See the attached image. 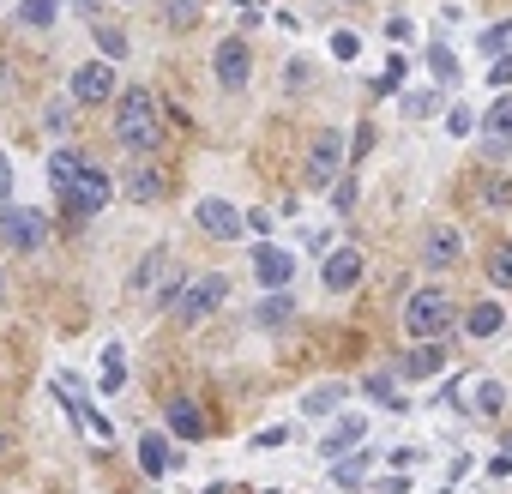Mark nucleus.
Masks as SVG:
<instances>
[{"instance_id": "obj_15", "label": "nucleus", "mask_w": 512, "mask_h": 494, "mask_svg": "<svg viewBox=\"0 0 512 494\" xmlns=\"http://www.w3.org/2000/svg\"><path fill=\"white\" fill-rule=\"evenodd\" d=\"M253 272H260V284H266V290H290V278H296V260L284 254V247L260 241V247H253Z\"/></svg>"}, {"instance_id": "obj_27", "label": "nucleus", "mask_w": 512, "mask_h": 494, "mask_svg": "<svg viewBox=\"0 0 512 494\" xmlns=\"http://www.w3.org/2000/svg\"><path fill=\"white\" fill-rule=\"evenodd\" d=\"M121 380H127V362H121V344H109L103 350V392H121Z\"/></svg>"}, {"instance_id": "obj_17", "label": "nucleus", "mask_w": 512, "mask_h": 494, "mask_svg": "<svg viewBox=\"0 0 512 494\" xmlns=\"http://www.w3.org/2000/svg\"><path fill=\"white\" fill-rule=\"evenodd\" d=\"M458 326H464V338H476V344H482V338H494V332L506 326V308H500V302H476Z\"/></svg>"}, {"instance_id": "obj_12", "label": "nucleus", "mask_w": 512, "mask_h": 494, "mask_svg": "<svg viewBox=\"0 0 512 494\" xmlns=\"http://www.w3.org/2000/svg\"><path fill=\"white\" fill-rule=\"evenodd\" d=\"M193 217H199V229H205L211 241H235V235L247 229V223H241V205H235V199H217V193H211V199H199V205H193Z\"/></svg>"}, {"instance_id": "obj_28", "label": "nucleus", "mask_w": 512, "mask_h": 494, "mask_svg": "<svg viewBox=\"0 0 512 494\" xmlns=\"http://www.w3.org/2000/svg\"><path fill=\"white\" fill-rule=\"evenodd\" d=\"M362 392H368V398H380L386 410H404V398L392 392V374H368V380H362Z\"/></svg>"}, {"instance_id": "obj_36", "label": "nucleus", "mask_w": 512, "mask_h": 494, "mask_svg": "<svg viewBox=\"0 0 512 494\" xmlns=\"http://www.w3.org/2000/svg\"><path fill=\"white\" fill-rule=\"evenodd\" d=\"M470 127H476V115H470V109H464V103H458V109H452V115H446V133H458V139H464V133H470Z\"/></svg>"}, {"instance_id": "obj_3", "label": "nucleus", "mask_w": 512, "mask_h": 494, "mask_svg": "<svg viewBox=\"0 0 512 494\" xmlns=\"http://www.w3.org/2000/svg\"><path fill=\"white\" fill-rule=\"evenodd\" d=\"M229 278L223 272H205V278H181V290H175V302H169V314L181 320V326H199V320H211L223 302H229Z\"/></svg>"}, {"instance_id": "obj_25", "label": "nucleus", "mask_w": 512, "mask_h": 494, "mask_svg": "<svg viewBox=\"0 0 512 494\" xmlns=\"http://www.w3.org/2000/svg\"><path fill=\"white\" fill-rule=\"evenodd\" d=\"M296 314V302H290V290H266V302H260V326H284Z\"/></svg>"}, {"instance_id": "obj_40", "label": "nucleus", "mask_w": 512, "mask_h": 494, "mask_svg": "<svg viewBox=\"0 0 512 494\" xmlns=\"http://www.w3.org/2000/svg\"><path fill=\"white\" fill-rule=\"evenodd\" d=\"M380 494H410V482H404V476H386V482H380Z\"/></svg>"}, {"instance_id": "obj_41", "label": "nucleus", "mask_w": 512, "mask_h": 494, "mask_svg": "<svg viewBox=\"0 0 512 494\" xmlns=\"http://www.w3.org/2000/svg\"><path fill=\"white\" fill-rule=\"evenodd\" d=\"M205 494H229V482H211V488H205Z\"/></svg>"}, {"instance_id": "obj_9", "label": "nucleus", "mask_w": 512, "mask_h": 494, "mask_svg": "<svg viewBox=\"0 0 512 494\" xmlns=\"http://www.w3.org/2000/svg\"><path fill=\"white\" fill-rule=\"evenodd\" d=\"M362 272H368V260H362V247L338 241L332 254H326V266H320V284H326V296H350V290L362 284Z\"/></svg>"}, {"instance_id": "obj_39", "label": "nucleus", "mask_w": 512, "mask_h": 494, "mask_svg": "<svg viewBox=\"0 0 512 494\" xmlns=\"http://www.w3.org/2000/svg\"><path fill=\"white\" fill-rule=\"evenodd\" d=\"M13 199V163H7V151H0V205Z\"/></svg>"}, {"instance_id": "obj_42", "label": "nucleus", "mask_w": 512, "mask_h": 494, "mask_svg": "<svg viewBox=\"0 0 512 494\" xmlns=\"http://www.w3.org/2000/svg\"><path fill=\"white\" fill-rule=\"evenodd\" d=\"M91 7H97V0H79V13H85V19H91Z\"/></svg>"}, {"instance_id": "obj_32", "label": "nucleus", "mask_w": 512, "mask_h": 494, "mask_svg": "<svg viewBox=\"0 0 512 494\" xmlns=\"http://www.w3.org/2000/svg\"><path fill=\"white\" fill-rule=\"evenodd\" d=\"M356 49H362L356 31H338V37H332V61H356Z\"/></svg>"}, {"instance_id": "obj_7", "label": "nucleus", "mask_w": 512, "mask_h": 494, "mask_svg": "<svg viewBox=\"0 0 512 494\" xmlns=\"http://www.w3.org/2000/svg\"><path fill=\"white\" fill-rule=\"evenodd\" d=\"M67 205H73V217H97L109 199H115V181H109V169H97V163H85L79 175H73V187L61 193Z\"/></svg>"}, {"instance_id": "obj_14", "label": "nucleus", "mask_w": 512, "mask_h": 494, "mask_svg": "<svg viewBox=\"0 0 512 494\" xmlns=\"http://www.w3.org/2000/svg\"><path fill=\"white\" fill-rule=\"evenodd\" d=\"M163 422H169V434H175V440H187V446L211 434V422H205L199 398H169V404H163Z\"/></svg>"}, {"instance_id": "obj_45", "label": "nucleus", "mask_w": 512, "mask_h": 494, "mask_svg": "<svg viewBox=\"0 0 512 494\" xmlns=\"http://www.w3.org/2000/svg\"><path fill=\"white\" fill-rule=\"evenodd\" d=\"M0 296H7V278H0Z\"/></svg>"}, {"instance_id": "obj_5", "label": "nucleus", "mask_w": 512, "mask_h": 494, "mask_svg": "<svg viewBox=\"0 0 512 494\" xmlns=\"http://www.w3.org/2000/svg\"><path fill=\"white\" fill-rule=\"evenodd\" d=\"M344 163H350V139L338 127H326V133L308 139V187L326 193L332 181H344Z\"/></svg>"}, {"instance_id": "obj_38", "label": "nucleus", "mask_w": 512, "mask_h": 494, "mask_svg": "<svg viewBox=\"0 0 512 494\" xmlns=\"http://www.w3.org/2000/svg\"><path fill=\"white\" fill-rule=\"evenodd\" d=\"M253 446H266V452H278V446H290V428H266L260 440H253Z\"/></svg>"}, {"instance_id": "obj_37", "label": "nucleus", "mask_w": 512, "mask_h": 494, "mask_svg": "<svg viewBox=\"0 0 512 494\" xmlns=\"http://www.w3.org/2000/svg\"><path fill=\"white\" fill-rule=\"evenodd\" d=\"M428 55H434V73H440V79H452V73H458V61H452V49H440V43H434Z\"/></svg>"}, {"instance_id": "obj_31", "label": "nucleus", "mask_w": 512, "mask_h": 494, "mask_svg": "<svg viewBox=\"0 0 512 494\" xmlns=\"http://www.w3.org/2000/svg\"><path fill=\"white\" fill-rule=\"evenodd\" d=\"M506 43H512V19H506V25H494V31H482V55H500Z\"/></svg>"}, {"instance_id": "obj_34", "label": "nucleus", "mask_w": 512, "mask_h": 494, "mask_svg": "<svg viewBox=\"0 0 512 494\" xmlns=\"http://www.w3.org/2000/svg\"><path fill=\"white\" fill-rule=\"evenodd\" d=\"M488 85H494V91H506V85H512V55H506V49H500V61L488 67Z\"/></svg>"}, {"instance_id": "obj_44", "label": "nucleus", "mask_w": 512, "mask_h": 494, "mask_svg": "<svg viewBox=\"0 0 512 494\" xmlns=\"http://www.w3.org/2000/svg\"><path fill=\"white\" fill-rule=\"evenodd\" d=\"M338 7H368V0H338Z\"/></svg>"}, {"instance_id": "obj_35", "label": "nucleus", "mask_w": 512, "mask_h": 494, "mask_svg": "<svg viewBox=\"0 0 512 494\" xmlns=\"http://www.w3.org/2000/svg\"><path fill=\"white\" fill-rule=\"evenodd\" d=\"M488 205H494V211H512V175H500V181L488 187Z\"/></svg>"}, {"instance_id": "obj_29", "label": "nucleus", "mask_w": 512, "mask_h": 494, "mask_svg": "<svg viewBox=\"0 0 512 494\" xmlns=\"http://www.w3.org/2000/svg\"><path fill=\"white\" fill-rule=\"evenodd\" d=\"M338 404H344V386H338V380L308 392V410H314V416H326V410H338Z\"/></svg>"}, {"instance_id": "obj_16", "label": "nucleus", "mask_w": 512, "mask_h": 494, "mask_svg": "<svg viewBox=\"0 0 512 494\" xmlns=\"http://www.w3.org/2000/svg\"><path fill=\"white\" fill-rule=\"evenodd\" d=\"M85 163H91V157H85L79 145H55V151H49V187H55V199L73 187V175H79Z\"/></svg>"}, {"instance_id": "obj_21", "label": "nucleus", "mask_w": 512, "mask_h": 494, "mask_svg": "<svg viewBox=\"0 0 512 494\" xmlns=\"http://www.w3.org/2000/svg\"><path fill=\"white\" fill-rule=\"evenodd\" d=\"M482 272H488V284H494V290H512V241H494V247H488Z\"/></svg>"}, {"instance_id": "obj_22", "label": "nucleus", "mask_w": 512, "mask_h": 494, "mask_svg": "<svg viewBox=\"0 0 512 494\" xmlns=\"http://www.w3.org/2000/svg\"><path fill=\"white\" fill-rule=\"evenodd\" d=\"M205 19V0H163V25L169 31H193Z\"/></svg>"}, {"instance_id": "obj_23", "label": "nucleus", "mask_w": 512, "mask_h": 494, "mask_svg": "<svg viewBox=\"0 0 512 494\" xmlns=\"http://www.w3.org/2000/svg\"><path fill=\"white\" fill-rule=\"evenodd\" d=\"M55 13H61V0H19V25H31V31H49Z\"/></svg>"}, {"instance_id": "obj_6", "label": "nucleus", "mask_w": 512, "mask_h": 494, "mask_svg": "<svg viewBox=\"0 0 512 494\" xmlns=\"http://www.w3.org/2000/svg\"><path fill=\"white\" fill-rule=\"evenodd\" d=\"M115 67L109 61H79L73 79H67V103L73 109H97V103H115Z\"/></svg>"}, {"instance_id": "obj_2", "label": "nucleus", "mask_w": 512, "mask_h": 494, "mask_svg": "<svg viewBox=\"0 0 512 494\" xmlns=\"http://www.w3.org/2000/svg\"><path fill=\"white\" fill-rule=\"evenodd\" d=\"M404 332H410V344H446L458 332V302L440 284H422L404 302Z\"/></svg>"}, {"instance_id": "obj_19", "label": "nucleus", "mask_w": 512, "mask_h": 494, "mask_svg": "<svg viewBox=\"0 0 512 494\" xmlns=\"http://www.w3.org/2000/svg\"><path fill=\"white\" fill-rule=\"evenodd\" d=\"M139 464H145V476H169V464H175L169 434H139Z\"/></svg>"}, {"instance_id": "obj_4", "label": "nucleus", "mask_w": 512, "mask_h": 494, "mask_svg": "<svg viewBox=\"0 0 512 494\" xmlns=\"http://www.w3.org/2000/svg\"><path fill=\"white\" fill-rule=\"evenodd\" d=\"M0 247H7V254H43L49 247V217L37 205L7 199L0 205Z\"/></svg>"}, {"instance_id": "obj_8", "label": "nucleus", "mask_w": 512, "mask_h": 494, "mask_svg": "<svg viewBox=\"0 0 512 494\" xmlns=\"http://www.w3.org/2000/svg\"><path fill=\"white\" fill-rule=\"evenodd\" d=\"M121 193H127L133 205H163V199H169V175H163V163H157V157H133L127 175H121Z\"/></svg>"}, {"instance_id": "obj_1", "label": "nucleus", "mask_w": 512, "mask_h": 494, "mask_svg": "<svg viewBox=\"0 0 512 494\" xmlns=\"http://www.w3.org/2000/svg\"><path fill=\"white\" fill-rule=\"evenodd\" d=\"M115 139H121L127 157H157V145H163V103L145 85L115 91Z\"/></svg>"}, {"instance_id": "obj_10", "label": "nucleus", "mask_w": 512, "mask_h": 494, "mask_svg": "<svg viewBox=\"0 0 512 494\" xmlns=\"http://www.w3.org/2000/svg\"><path fill=\"white\" fill-rule=\"evenodd\" d=\"M211 73H217V85H223L229 97L247 91V79H253V49H247L241 37H223L217 55H211Z\"/></svg>"}, {"instance_id": "obj_26", "label": "nucleus", "mask_w": 512, "mask_h": 494, "mask_svg": "<svg viewBox=\"0 0 512 494\" xmlns=\"http://www.w3.org/2000/svg\"><path fill=\"white\" fill-rule=\"evenodd\" d=\"M91 37H97V49H103V61H109V67L127 55V37H121L115 25H91Z\"/></svg>"}, {"instance_id": "obj_47", "label": "nucleus", "mask_w": 512, "mask_h": 494, "mask_svg": "<svg viewBox=\"0 0 512 494\" xmlns=\"http://www.w3.org/2000/svg\"><path fill=\"white\" fill-rule=\"evenodd\" d=\"M272 494H278V488H272Z\"/></svg>"}, {"instance_id": "obj_30", "label": "nucleus", "mask_w": 512, "mask_h": 494, "mask_svg": "<svg viewBox=\"0 0 512 494\" xmlns=\"http://www.w3.org/2000/svg\"><path fill=\"white\" fill-rule=\"evenodd\" d=\"M476 410H482V416H500V410H506V386L482 380V386H476Z\"/></svg>"}, {"instance_id": "obj_46", "label": "nucleus", "mask_w": 512, "mask_h": 494, "mask_svg": "<svg viewBox=\"0 0 512 494\" xmlns=\"http://www.w3.org/2000/svg\"><path fill=\"white\" fill-rule=\"evenodd\" d=\"M127 7H139V0H127Z\"/></svg>"}, {"instance_id": "obj_20", "label": "nucleus", "mask_w": 512, "mask_h": 494, "mask_svg": "<svg viewBox=\"0 0 512 494\" xmlns=\"http://www.w3.org/2000/svg\"><path fill=\"white\" fill-rule=\"evenodd\" d=\"M446 368V344H416L410 356H404V374H416V380H428V374H440Z\"/></svg>"}, {"instance_id": "obj_24", "label": "nucleus", "mask_w": 512, "mask_h": 494, "mask_svg": "<svg viewBox=\"0 0 512 494\" xmlns=\"http://www.w3.org/2000/svg\"><path fill=\"white\" fill-rule=\"evenodd\" d=\"M362 476H368V452H344V458L332 464V482H338V488H362Z\"/></svg>"}, {"instance_id": "obj_13", "label": "nucleus", "mask_w": 512, "mask_h": 494, "mask_svg": "<svg viewBox=\"0 0 512 494\" xmlns=\"http://www.w3.org/2000/svg\"><path fill=\"white\" fill-rule=\"evenodd\" d=\"M512 151V91H500L482 115V157H506Z\"/></svg>"}, {"instance_id": "obj_33", "label": "nucleus", "mask_w": 512, "mask_h": 494, "mask_svg": "<svg viewBox=\"0 0 512 494\" xmlns=\"http://www.w3.org/2000/svg\"><path fill=\"white\" fill-rule=\"evenodd\" d=\"M404 109H410V115H434V109H440V91H410Z\"/></svg>"}, {"instance_id": "obj_11", "label": "nucleus", "mask_w": 512, "mask_h": 494, "mask_svg": "<svg viewBox=\"0 0 512 494\" xmlns=\"http://www.w3.org/2000/svg\"><path fill=\"white\" fill-rule=\"evenodd\" d=\"M422 266H428V272L464 266V235H458L452 223H428V235H422Z\"/></svg>"}, {"instance_id": "obj_43", "label": "nucleus", "mask_w": 512, "mask_h": 494, "mask_svg": "<svg viewBox=\"0 0 512 494\" xmlns=\"http://www.w3.org/2000/svg\"><path fill=\"white\" fill-rule=\"evenodd\" d=\"M500 446H506V452H512V428H506V434H500Z\"/></svg>"}, {"instance_id": "obj_18", "label": "nucleus", "mask_w": 512, "mask_h": 494, "mask_svg": "<svg viewBox=\"0 0 512 494\" xmlns=\"http://www.w3.org/2000/svg\"><path fill=\"white\" fill-rule=\"evenodd\" d=\"M362 434H368V422H362V416H344V422H338V428H332V434L320 440V452H326V464H338L344 452H356V440H362Z\"/></svg>"}]
</instances>
